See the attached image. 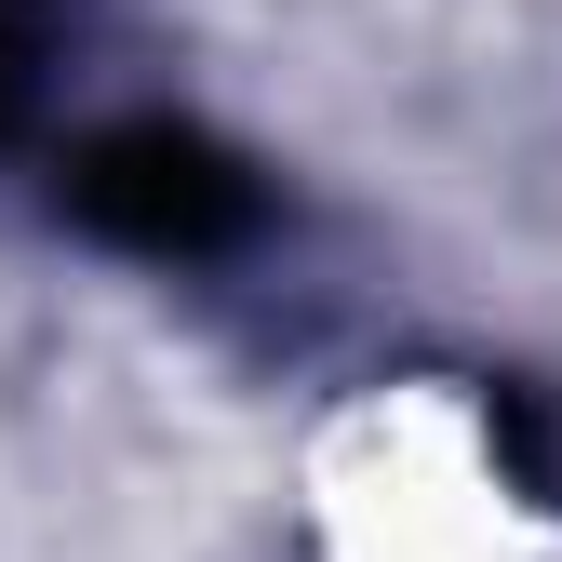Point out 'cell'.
<instances>
[{"label":"cell","mask_w":562,"mask_h":562,"mask_svg":"<svg viewBox=\"0 0 562 562\" xmlns=\"http://www.w3.org/2000/svg\"><path fill=\"white\" fill-rule=\"evenodd\" d=\"M67 215L121 255H148V268H201V255H241L268 228V188L201 121H108L67 161Z\"/></svg>","instance_id":"cell-1"},{"label":"cell","mask_w":562,"mask_h":562,"mask_svg":"<svg viewBox=\"0 0 562 562\" xmlns=\"http://www.w3.org/2000/svg\"><path fill=\"white\" fill-rule=\"evenodd\" d=\"M14 94H27V14L0 0V121H14Z\"/></svg>","instance_id":"cell-2"}]
</instances>
